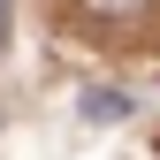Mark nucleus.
<instances>
[{
	"label": "nucleus",
	"instance_id": "nucleus-2",
	"mask_svg": "<svg viewBox=\"0 0 160 160\" xmlns=\"http://www.w3.org/2000/svg\"><path fill=\"white\" fill-rule=\"evenodd\" d=\"M84 15H137V8H152V0H76Z\"/></svg>",
	"mask_w": 160,
	"mask_h": 160
},
{
	"label": "nucleus",
	"instance_id": "nucleus-1",
	"mask_svg": "<svg viewBox=\"0 0 160 160\" xmlns=\"http://www.w3.org/2000/svg\"><path fill=\"white\" fill-rule=\"evenodd\" d=\"M130 114V92H84V122H122Z\"/></svg>",
	"mask_w": 160,
	"mask_h": 160
},
{
	"label": "nucleus",
	"instance_id": "nucleus-4",
	"mask_svg": "<svg viewBox=\"0 0 160 160\" xmlns=\"http://www.w3.org/2000/svg\"><path fill=\"white\" fill-rule=\"evenodd\" d=\"M0 15H8V0H0Z\"/></svg>",
	"mask_w": 160,
	"mask_h": 160
},
{
	"label": "nucleus",
	"instance_id": "nucleus-3",
	"mask_svg": "<svg viewBox=\"0 0 160 160\" xmlns=\"http://www.w3.org/2000/svg\"><path fill=\"white\" fill-rule=\"evenodd\" d=\"M0 46H8V15H0Z\"/></svg>",
	"mask_w": 160,
	"mask_h": 160
}]
</instances>
